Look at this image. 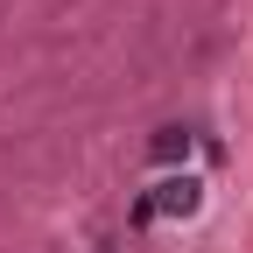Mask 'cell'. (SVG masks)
I'll return each instance as SVG.
<instances>
[{
  "label": "cell",
  "instance_id": "cell-1",
  "mask_svg": "<svg viewBox=\"0 0 253 253\" xmlns=\"http://www.w3.org/2000/svg\"><path fill=\"white\" fill-rule=\"evenodd\" d=\"M162 211H197V183H190V176H169V183L141 204V225H148V218H162Z\"/></svg>",
  "mask_w": 253,
  "mask_h": 253
}]
</instances>
